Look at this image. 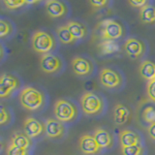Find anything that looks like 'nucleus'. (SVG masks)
Masks as SVG:
<instances>
[{"label": "nucleus", "instance_id": "obj_2", "mask_svg": "<svg viewBox=\"0 0 155 155\" xmlns=\"http://www.w3.org/2000/svg\"><path fill=\"white\" fill-rule=\"evenodd\" d=\"M31 45L36 52L46 54V53H50V51H51L54 45V42H53V38L48 32L38 30L34 32L32 35Z\"/></svg>", "mask_w": 155, "mask_h": 155}, {"label": "nucleus", "instance_id": "obj_26", "mask_svg": "<svg viewBox=\"0 0 155 155\" xmlns=\"http://www.w3.org/2000/svg\"><path fill=\"white\" fill-rule=\"evenodd\" d=\"M13 28L11 26L10 22L4 21V19H0V37L3 38L5 36L9 35L12 32Z\"/></svg>", "mask_w": 155, "mask_h": 155}, {"label": "nucleus", "instance_id": "obj_8", "mask_svg": "<svg viewBox=\"0 0 155 155\" xmlns=\"http://www.w3.org/2000/svg\"><path fill=\"white\" fill-rule=\"evenodd\" d=\"M41 69L48 74L54 73L61 68V60L53 53H46L42 54L40 59Z\"/></svg>", "mask_w": 155, "mask_h": 155}, {"label": "nucleus", "instance_id": "obj_30", "mask_svg": "<svg viewBox=\"0 0 155 155\" xmlns=\"http://www.w3.org/2000/svg\"><path fill=\"white\" fill-rule=\"evenodd\" d=\"M129 4L131 5V6L133 7H136V8H143L144 6H147V5H148L149 3L147 1H131V0H129Z\"/></svg>", "mask_w": 155, "mask_h": 155}, {"label": "nucleus", "instance_id": "obj_22", "mask_svg": "<svg viewBox=\"0 0 155 155\" xmlns=\"http://www.w3.org/2000/svg\"><path fill=\"white\" fill-rule=\"evenodd\" d=\"M57 36L59 38V40L63 43V44H71L74 42L76 39L73 37V35L71 34V32L69 31V29L66 25H62L59 26L56 30Z\"/></svg>", "mask_w": 155, "mask_h": 155}, {"label": "nucleus", "instance_id": "obj_25", "mask_svg": "<svg viewBox=\"0 0 155 155\" xmlns=\"http://www.w3.org/2000/svg\"><path fill=\"white\" fill-rule=\"evenodd\" d=\"M143 117L145 122L152 124L155 122V110L152 107H147L145 108L143 113Z\"/></svg>", "mask_w": 155, "mask_h": 155}, {"label": "nucleus", "instance_id": "obj_28", "mask_svg": "<svg viewBox=\"0 0 155 155\" xmlns=\"http://www.w3.org/2000/svg\"><path fill=\"white\" fill-rule=\"evenodd\" d=\"M147 92L148 98L155 102V80H153L151 81H148L147 87Z\"/></svg>", "mask_w": 155, "mask_h": 155}, {"label": "nucleus", "instance_id": "obj_23", "mask_svg": "<svg viewBox=\"0 0 155 155\" xmlns=\"http://www.w3.org/2000/svg\"><path fill=\"white\" fill-rule=\"evenodd\" d=\"M36 1H26V0H4L3 3L8 8L9 10H14V9H18L21 8V6L25 4H32L35 3Z\"/></svg>", "mask_w": 155, "mask_h": 155}, {"label": "nucleus", "instance_id": "obj_11", "mask_svg": "<svg viewBox=\"0 0 155 155\" xmlns=\"http://www.w3.org/2000/svg\"><path fill=\"white\" fill-rule=\"evenodd\" d=\"M23 129H24V133L30 139L38 137L44 131L43 124L39 120L33 117H27L24 120Z\"/></svg>", "mask_w": 155, "mask_h": 155}, {"label": "nucleus", "instance_id": "obj_5", "mask_svg": "<svg viewBox=\"0 0 155 155\" xmlns=\"http://www.w3.org/2000/svg\"><path fill=\"white\" fill-rule=\"evenodd\" d=\"M102 38L106 41H115L122 36L123 29L120 24L114 19H106L102 23Z\"/></svg>", "mask_w": 155, "mask_h": 155}, {"label": "nucleus", "instance_id": "obj_4", "mask_svg": "<svg viewBox=\"0 0 155 155\" xmlns=\"http://www.w3.org/2000/svg\"><path fill=\"white\" fill-rule=\"evenodd\" d=\"M81 105L86 114H97L103 110V101L93 92H85L81 98Z\"/></svg>", "mask_w": 155, "mask_h": 155}, {"label": "nucleus", "instance_id": "obj_10", "mask_svg": "<svg viewBox=\"0 0 155 155\" xmlns=\"http://www.w3.org/2000/svg\"><path fill=\"white\" fill-rule=\"evenodd\" d=\"M79 145L82 153H84L86 155L96 154V153H98V151L100 150V147L95 140L94 137L88 134L81 136L80 138Z\"/></svg>", "mask_w": 155, "mask_h": 155}, {"label": "nucleus", "instance_id": "obj_32", "mask_svg": "<svg viewBox=\"0 0 155 155\" xmlns=\"http://www.w3.org/2000/svg\"><path fill=\"white\" fill-rule=\"evenodd\" d=\"M148 135H149V137L151 138V139L155 140V122L149 125V127H148Z\"/></svg>", "mask_w": 155, "mask_h": 155}, {"label": "nucleus", "instance_id": "obj_7", "mask_svg": "<svg viewBox=\"0 0 155 155\" xmlns=\"http://www.w3.org/2000/svg\"><path fill=\"white\" fill-rule=\"evenodd\" d=\"M19 86V81L15 76L10 74H2L0 77V97L5 98L12 94Z\"/></svg>", "mask_w": 155, "mask_h": 155}, {"label": "nucleus", "instance_id": "obj_21", "mask_svg": "<svg viewBox=\"0 0 155 155\" xmlns=\"http://www.w3.org/2000/svg\"><path fill=\"white\" fill-rule=\"evenodd\" d=\"M140 18L145 23H155V6L148 4L140 9Z\"/></svg>", "mask_w": 155, "mask_h": 155}, {"label": "nucleus", "instance_id": "obj_15", "mask_svg": "<svg viewBox=\"0 0 155 155\" xmlns=\"http://www.w3.org/2000/svg\"><path fill=\"white\" fill-rule=\"evenodd\" d=\"M73 71L78 76H86L91 72V64L88 60L81 56L75 57L72 60Z\"/></svg>", "mask_w": 155, "mask_h": 155}, {"label": "nucleus", "instance_id": "obj_18", "mask_svg": "<svg viewBox=\"0 0 155 155\" xmlns=\"http://www.w3.org/2000/svg\"><path fill=\"white\" fill-rule=\"evenodd\" d=\"M11 144L23 149H28L31 145V140L25 133L17 132L11 139Z\"/></svg>", "mask_w": 155, "mask_h": 155}, {"label": "nucleus", "instance_id": "obj_29", "mask_svg": "<svg viewBox=\"0 0 155 155\" xmlns=\"http://www.w3.org/2000/svg\"><path fill=\"white\" fill-rule=\"evenodd\" d=\"M9 119H10L9 113L5 110L4 107H1V110H0V123L5 124L6 122H8Z\"/></svg>", "mask_w": 155, "mask_h": 155}, {"label": "nucleus", "instance_id": "obj_19", "mask_svg": "<svg viewBox=\"0 0 155 155\" xmlns=\"http://www.w3.org/2000/svg\"><path fill=\"white\" fill-rule=\"evenodd\" d=\"M129 114H130L129 110L125 106L121 104L115 105L114 110V120L116 124L121 125L125 123L129 117Z\"/></svg>", "mask_w": 155, "mask_h": 155}, {"label": "nucleus", "instance_id": "obj_13", "mask_svg": "<svg viewBox=\"0 0 155 155\" xmlns=\"http://www.w3.org/2000/svg\"><path fill=\"white\" fill-rule=\"evenodd\" d=\"M45 131L48 138H59L64 134V126L60 121L48 118L45 123Z\"/></svg>", "mask_w": 155, "mask_h": 155}, {"label": "nucleus", "instance_id": "obj_20", "mask_svg": "<svg viewBox=\"0 0 155 155\" xmlns=\"http://www.w3.org/2000/svg\"><path fill=\"white\" fill-rule=\"evenodd\" d=\"M66 26L68 27L69 31L71 32L73 37H74L76 40L82 39L86 35V28L80 22L72 21L68 22L66 24Z\"/></svg>", "mask_w": 155, "mask_h": 155}, {"label": "nucleus", "instance_id": "obj_3", "mask_svg": "<svg viewBox=\"0 0 155 155\" xmlns=\"http://www.w3.org/2000/svg\"><path fill=\"white\" fill-rule=\"evenodd\" d=\"M53 113L58 121L69 122L76 117L77 109L71 102L64 99H59L55 102Z\"/></svg>", "mask_w": 155, "mask_h": 155}, {"label": "nucleus", "instance_id": "obj_14", "mask_svg": "<svg viewBox=\"0 0 155 155\" xmlns=\"http://www.w3.org/2000/svg\"><path fill=\"white\" fill-rule=\"evenodd\" d=\"M119 142L122 147H132L136 144H140V136L130 129L122 130L119 134Z\"/></svg>", "mask_w": 155, "mask_h": 155}, {"label": "nucleus", "instance_id": "obj_27", "mask_svg": "<svg viewBox=\"0 0 155 155\" xmlns=\"http://www.w3.org/2000/svg\"><path fill=\"white\" fill-rule=\"evenodd\" d=\"M7 155H27V149H23L10 144L7 149Z\"/></svg>", "mask_w": 155, "mask_h": 155}, {"label": "nucleus", "instance_id": "obj_9", "mask_svg": "<svg viewBox=\"0 0 155 155\" xmlns=\"http://www.w3.org/2000/svg\"><path fill=\"white\" fill-rule=\"evenodd\" d=\"M124 50L131 58H139L144 53L145 48L143 43L139 39L129 38L124 44Z\"/></svg>", "mask_w": 155, "mask_h": 155}, {"label": "nucleus", "instance_id": "obj_6", "mask_svg": "<svg viewBox=\"0 0 155 155\" xmlns=\"http://www.w3.org/2000/svg\"><path fill=\"white\" fill-rule=\"evenodd\" d=\"M100 82L107 88H116L122 84V78L110 68H104L100 72Z\"/></svg>", "mask_w": 155, "mask_h": 155}, {"label": "nucleus", "instance_id": "obj_1", "mask_svg": "<svg viewBox=\"0 0 155 155\" xmlns=\"http://www.w3.org/2000/svg\"><path fill=\"white\" fill-rule=\"evenodd\" d=\"M19 102L28 110H40L45 103V96L40 90L33 86H26L21 91Z\"/></svg>", "mask_w": 155, "mask_h": 155}, {"label": "nucleus", "instance_id": "obj_12", "mask_svg": "<svg viewBox=\"0 0 155 155\" xmlns=\"http://www.w3.org/2000/svg\"><path fill=\"white\" fill-rule=\"evenodd\" d=\"M46 11L51 18H61L67 13V7L65 4L57 0H48L46 2Z\"/></svg>", "mask_w": 155, "mask_h": 155}, {"label": "nucleus", "instance_id": "obj_33", "mask_svg": "<svg viewBox=\"0 0 155 155\" xmlns=\"http://www.w3.org/2000/svg\"><path fill=\"white\" fill-rule=\"evenodd\" d=\"M154 80H155V79H154Z\"/></svg>", "mask_w": 155, "mask_h": 155}, {"label": "nucleus", "instance_id": "obj_17", "mask_svg": "<svg viewBox=\"0 0 155 155\" xmlns=\"http://www.w3.org/2000/svg\"><path fill=\"white\" fill-rule=\"evenodd\" d=\"M140 75L144 80L151 81L155 79V62L150 60L143 61L140 65Z\"/></svg>", "mask_w": 155, "mask_h": 155}, {"label": "nucleus", "instance_id": "obj_16", "mask_svg": "<svg viewBox=\"0 0 155 155\" xmlns=\"http://www.w3.org/2000/svg\"><path fill=\"white\" fill-rule=\"evenodd\" d=\"M93 137L97 142V143H98V145L100 147V148L110 147L111 144H113V138H111V135L110 134L109 131H107L105 129L97 128L93 133Z\"/></svg>", "mask_w": 155, "mask_h": 155}, {"label": "nucleus", "instance_id": "obj_31", "mask_svg": "<svg viewBox=\"0 0 155 155\" xmlns=\"http://www.w3.org/2000/svg\"><path fill=\"white\" fill-rule=\"evenodd\" d=\"M89 3L95 8H103L104 6H106L109 2L106 1V0H101V1H95V0H90Z\"/></svg>", "mask_w": 155, "mask_h": 155}, {"label": "nucleus", "instance_id": "obj_24", "mask_svg": "<svg viewBox=\"0 0 155 155\" xmlns=\"http://www.w3.org/2000/svg\"><path fill=\"white\" fill-rule=\"evenodd\" d=\"M121 152H122V155H142L143 147L140 144H136L132 145V147H122Z\"/></svg>", "mask_w": 155, "mask_h": 155}]
</instances>
